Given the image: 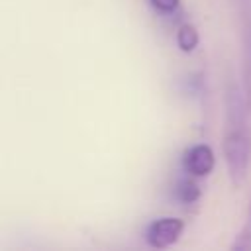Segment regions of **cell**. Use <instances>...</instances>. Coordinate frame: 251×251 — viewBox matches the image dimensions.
I'll return each mask as SVG.
<instances>
[{
    "label": "cell",
    "instance_id": "cell-6",
    "mask_svg": "<svg viewBox=\"0 0 251 251\" xmlns=\"http://www.w3.org/2000/svg\"><path fill=\"white\" fill-rule=\"evenodd\" d=\"M243 71H245V92L251 98V29L245 33V63H243Z\"/></svg>",
    "mask_w": 251,
    "mask_h": 251
},
{
    "label": "cell",
    "instance_id": "cell-1",
    "mask_svg": "<svg viewBox=\"0 0 251 251\" xmlns=\"http://www.w3.org/2000/svg\"><path fill=\"white\" fill-rule=\"evenodd\" d=\"M226 131H224V161L233 182H241L247 176L251 157V137L245 126L243 102L237 92H229L226 100Z\"/></svg>",
    "mask_w": 251,
    "mask_h": 251
},
{
    "label": "cell",
    "instance_id": "cell-4",
    "mask_svg": "<svg viewBox=\"0 0 251 251\" xmlns=\"http://www.w3.org/2000/svg\"><path fill=\"white\" fill-rule=\"evenodd\" d=\"M175 39H176V47L182 53H192L198 47V43H200V33L196 29V25H192V24L186 22V24H180L176 27Z\"/></svg>",
    "mask_w": 251,
    "mask_h": 251
},
{
    "label": "cell",
    "instance_id": "cell-3",
    "mask_svg": "<svg viewBox=\"0 0 251 251\" xmlns=\"http://www.w3.org/2000/svg\"><path fill=\"white\" fill-rule=\"evenodd\" d=\"M216 167V153L208 143H194L182 153V169L194 178L210 176Z\"/></svg>",
    "mask_w": 251,
    "mask_h": 251
},
{
    "label": "cell",
    "instance_id": "cell-7",
    "mask_svg": "<svg viewBox=\"0 0 251 251\" xmlns=\"http://www.w3.org/2000/svg\"><path fill=\"white\" fill-rule=\"evenodd\" d=\"M149 2L161 14H175L180 6V0H149Z\"/></svg>",
    "mask_w": 251,
    "mask_h": 251
},
{
    "label": "cell",
    "instance_id": "cell-2",
    "mask_svg": "<svg viewBox=\"0 0 251 251\" xmlns=\"http://www.w3.org/2000/svg\"><path fill=\"white\" fill-rule=\"evenodd\" d=\"M184 231V222L175 216H163L153 220L145 227V243L153 249H167L173 247Z\"/></svg>",
    "mask_w": 251,
    "mask_h": 251
},
{
    "label": "cell",
    "instance_id": "cell-5",
    "mask_svg": "<svg viewBox=\"0 0 251 251\" xmlns=\"http://www.w3.org/2000/svg\"><path fill=\"white\" fill-rule=\"evenodd\" d=\"M175 196H176V200H180L184 204H192V202H196L200 198V186L188 175L186 178H180L175 184Z\"/></svg>",
    "mask_w": 251,
    "mask_h": 251
}]
</instances>
